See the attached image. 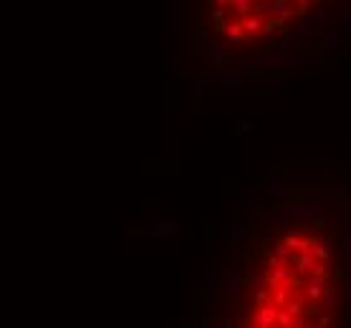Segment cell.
Segmentation results:
<instances>
[{"instance_id":"6da1fadb","label":"cell","mask_w":351,"mask_h":328,"mask_svg":"<svg viewBox=\"0 0 351 328\" xmlns=\"http://www.w3.org/2000/svg\"><path fill=\"white\" fill-rule=\"evenodd\" d=\"M283 194H286L288 199H293V202L303 204V202H308V199H319V197H324V189H311V187H293V189H286Z\"/></svg>"},{"instance_id":"7a4b0ae2","label":"cell","mask_w":351,"mask_h":328,"mask_svg":"<svg viewBox=\"0 0 351 328\" xmlns=\"http://www.w3.org/2000/svg\"><path fill=\"white\" fill-rule=\"evenodd\" d=\"M225 35H227V40H230V43H250V40H253V35H248V33H245V28H243V20H232Z\"/></svg>"},{"instance_id":"3957f363","label":"cell","mask_w":351,"mask_h":328,"mask_svg":"<svg viewBox=\"0 0 351 328\" xmlns=\"http://www.w3.org/2000/svg\"><path fill=\"white\" fill-rule=\"evenodd\" d=\"M265 10H268V15L270 18H283V20H288V18H293V10L291 8H286L281 0H268V3L263 5Z\"/></svg>"},{"instance_id":"277c9868","label":"cell","mask_w":351,"mask_h":328,"mask_svg":"<svg viewBox=\"0 0 351 328\" xmlns=\"http://www.w3.org/2000/svg\"><path fill=\"white\" fill-rule=\"evenodd\" d=\"M210 13H212V30H215V33H227L230 23H227V18H225V10L212 8Z\"/></svg>"},{"instance_id":"5b68a950","label":"cell","mask_w":351,"mask_h":328,"mask_svg":"<svg viewBox=\"0 0 351 328\" xmlns=\"http://www.w3.org/2000/svg\"><path fill=\"white\" fill-rule=\"evenodd\" d=\"M278 30H286V20L283 18H265L263 20V35H273V33H278Z\"/></svg>"},{"instance_id":"8992f818","label":"cell","mask_w":351,"mask_h":328,"mask_svg":"<svg viewBox=\"0 0 351 328\" xmlns=\"http://www.w3.org/2000/svg\"><path fill=\"white\" fill-rule=\"evenodd\" d=\"M230 8L235 10L238 15H243V18H248V15H253V10H255V5H253V0H230Z\"/></svg>"},{"instance_id":"52a82bcc","label":"cell","mask_w":351,"mask_h":328,"mask_svg":"<svg viewBox=\"0 0 351 328\" xmlns=\"http://www.w3.org/2000/svg\"><path fill=\"white\" fill-rule=\"evenodd\" d=\"M243 28H245V33H248V35L263 33V20H260L258 15H248V18H243Z\"/></svg>"},{"instance_id":"ba28073f","label":"cell","mask_w":351,"mask_h":328,"mask_svg":"<svg viewBox=\"0 0 351 328\" xmlns=\"http://www.w3.org/2000/svg\"><path fill=\"white\" fill-rule=\"evenodd\" d=\"M298 318L288 308H278V328H296Z\"/></svg>"},{"instance_id":"9c48e42d","label":"cell","mask_w":351,"mask_h":328,"mask_svg":"<svg viewBox=\"0 0 351 328\" xmlns=\"http://www.w3.org/2000/svg\"><path fill=\"white\" fill-rule=\"evenodd\" d=\"M319 20H321V15H314V18H308V20H303L298 28H296V33L298 35H306V33H314L316 30V25H319Z\"/></svg>"},{"instance_id":"30bf717a","label":"cell","mask_w":351,"mask_h":328,"mask_svg":"<svg viewBox=\"0 0 351 328\" xmlns=\"http://www.w3.org/2000/svg\"><path fill=\"white\" fill-rule=\"evenodd\" d=\"M316 255V260L319 263H329V258H331V250H329V245H324V242H316L314 245V250H311Z\"/></svg>"},{"instance_id":"8fae6325","label":"cell","mask_w":351,"mask_h":328,"mask_svg":"<svg viewBox=\"0 0 351 328\" xmlns=\"http://www.w3.org/2000/svg\"><path fill=\"white\" fill-rule=\"evenodd\" d=\"M341 46V35H324V53H334Z\"/></svg>"},{"instance_id":"7c38bea8","label":"cell","mask_w":351,"mask_h":328,"mask_svg":"<svg viewBox=\"0 0 351 328\" xmlns=\"http://www.w3.org/2000/svg\"><path fill=\"white\" fill-rule=\"evenodd\" d=\"M273 255H276V258H281V260H288V258L293 255V250L288 248L286 242H278V245H273Z\"/></svg>"},{"instance_id":"4fadbf2b","label":"cell","mask_w":351,"mask_h":328,"mask_svg":"<svg viewBox=\"0 0 351 328\" xmlns=\"http://www.w3.org/2000/svg\"><path fill=\"white\" fill-rule=\"evenodd\" d=\"M189 51H192V56H200V53H205V46H202V35H200V30L192 35V40H189Z\"/></svg>"},{"instance_id":"5bb4252c","label":"cell","mask_w":351,"mask_h":328,"mask_svg":"<svg viewBox=\"0 0 351 328\" xmlns=\"http://www.w3.org/2000/svg\"><path fill=\"white\" fill-rule=\"evenodd\" d=\"M265 61H268V63H283V48L265 51Z\"/></svg>"},{"instance_id":"9a60e30c","label":"cell","mask_w":351,"mask_h":328,"mask_svg":"<svg viewBox=\"0 0 351 328\" xmlns=\"http://www.w3.org/2000/svg\"><path fill=\"white\" fill-rule=\"evenodd\" d=\"M296 15H306L308 13V8H311V0H296Z\"/></svg>"},{"instance_id":"2e32d148","label":"cell","mask_w":351,"mask_h":328,"mask_svg":"<svg viewBox=\"0 0 351 328\" xmlns=\"http://www.w3.org/2000/svg\"><path fill=\"white\" fill-rule=\"evenodd\" d=\"M238 187H240V179H225V194L238 192Z\"/></svg>"},{"instance_id":"e0dca14e","label":"cell","mask_w":351,"mask_h":328,"mask_svg":"<svg viewBox=\"0 0 351 328\" xmlns=\"http://www.w3.org/2000/svg\"><path fill=\"white\" fill-rule=\"evenodd\" d=\"M243 164H245L243 169H248V172H250V169L255 167V164H258V159H255V157H245V159H243Z\"/></svg>"},{"instance_id":"ac0fdd59","label":"cell","mask_w":351,"mask_h":328,"mask_svg":"<svg viewBox=\"0 0 351 328\" xmlns=\"http://www.w3.org/2000/svg\"><path fill=\"white\" fill-rule=\"evenodd\" d=\"M215 8H220V10L230 8V0H215Z\"/></svg>"},{"instance_id":"d6986e66","label":"cell","mask_w":351,"mask_h":328,"mask_svg":"<svg viewBox=\"0 0 351 328\" xmlns=\"http://www.w3.org/2000/svg\"><path fill=\"white\" fill-rule=\"evenodd\" d=\"M189 207L192 210H200V197H189Z\"/></svg>"},{"instance_id":"ffe728a7","label":"cell","mask_w":351,"mask_h":328,"mask_svg":"<svg viewBox=\"0 0 351 328\" xmlns=\"http://www.w3.org/2000/svg\"><path fill=\"white\" fill-rule=\"evenodd\" d=\"M250 212L258 217V215H263V207H258V204H255V207H250Z\"/></svg>"},{"instance_id":"44dd1931","label":"cell","mask_w":351,"mask_h":328,"mask_svg":"<svg viewBox=\"0 0 351 328\" xmlns=\"http://www.w3.org/2000/svg\"><path fill=\"white\" fill-rule=\"evenodd\" d=\"M253 129V121H243V132H250Z\"/></svg>"},{"instance_id":"7402d4cb","label":"cell","mask_w":351,"mask_h":328,"mask_svg":"<svg viewBox=\"0 0 351 328\" xmlns=\"http://www.w3.org/2000/svg\"><path fill=\"white\" fill-rule=\"evenodd\" d=\"M205 3H207V5H210V10H212V8H215V0H205Z\"/></svg>"},{"instance_id":"603a6c76","label":"cell","mask_w":351,"mask_h":328,"mask_svg":"<svg viewBox=\"0 0 351 328\" xmlns=\"http://www.w3.org/2000/svg\"><path fill=\"white\" fill-rule=\"evenodd\" d=\"M281 3H283V5H288V3H293V0H281Z\"/></svg>"}]
</instances>
